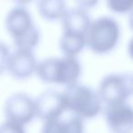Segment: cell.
<instances>
[{"label": "cell", "instance_id": "6da1fadb", "mask_svg": "<svg viewBox=\"0 0 133 133\" xmlns=\"http://www.w3.org/2000/svg\"><path fill=\"white\" fill-rule=\"evenodd\" d=\"M37 77L43 82L65 87L79 83L82 65L77 57H49L37 63Z\"/></svg>", "mask_w": 133, "mask_h": 133}, {"label": "cell", "instance_id": "7a4b0ae2", "mask_svg": "<svg viewBox=\"0 0 133 133\" xmlns=\"http://www.w3.org/2000/svg\"><path fill=\"white\" fill-rule=\"evenodd\" d=\"M5 28L12 37L16 49L34 51L40 42L41 34L25 6L13 7L5 16Z\"/></svg>", "mask_w": 133, "mask_h": 133}, {"label": "cell", "instance_id": "3957f363", "mask_svg": "<svg viewBox=\"0 0 133 133\" xmlns=\"http://www.w3.org/2000/svg\"><path fill=\"white\" fill-rule=\"evenodd\" d=\"M121 26L115 18L101 16L91 22L86 33V46L96 54H107L119 44Z\"/></svg>", "mask_w": 133, "mask_h": 133}, {"label": "cell", "instance_id": "277c9868", "mask_svg": "<svg viewBox=\"0 0 133 133\" xmlns=\"http://www.w3.org/2000/svg\"><path fill=\"white\" fill-rule=\"evenodd\" d=\"M63 94L67 111L82 119L97 117L102 111V102L98 91L83 84H74L65 88Z\"/></svg>", "mask_w": 133, "mask_h": 133}, {"label": "cell", "instance_id": "5b68a950", "mask_svg": "<svg viewBox=\"0 0 133 133\" xmlns=\"http://www.w3.org/2000/svg\"><path fill=\"white\" fill-rule=\"evenodd\" d=\"M98 93L105 106L127 103L133 96V74L114 72L104 76L99 85Z\"/></svg>", "mask_w": 133, "mask_h": 133}, {"label": "cell", "instance_id": "8992f818", "mask_svg": "<svg viewBox=\"0 0 133 133\" xmlns=\"http://www.w3.org/2000/svg\"><path fill=\"white\" fill-rule=\"evenodd\" d=\"M5 115L7 121L25 126L36 117L35 100L25 92L14 93L5 103Z\"/></svg>", "mask_w": 133, "mask_h": 133}, {"label": "cell", "instance_id": "52a82bcc", "mask_svg": "<svg viewBox=\"0 0 133 133\" xmlns=\"http://www.w3.org/2000/svg\"><path fill=\"white\" fill-rule=\"evenodd\" d=\"M36 117L44 122L62 118L67 111L63 91L47 90L35 99Z\"/></svg>", "mask_w": 133, "mask_h": 133}, {"label": "cell", "instance_id": "ba28073f", "mask_svg": "<svg viewBox=\"0 0 133 133\" xmlns=\"http://www.w3.org/2000/svg\"><path fill=\"white\" fill-rule=\"evenodd\" d=\"M106 125L110 133H133V107L128 103L105 106Z\"/></svg>", "mask_w": 133, "mask_h": 133}, {"label": "cell", "instance_id": "9c48e42d", "mask_svg": "<svg viewBox=\"0 0 133 133\" xmlns=\"http://www.w3.org/2000/svg\"><path fill=\"white\" fill-rule=\"evenodd\" d=\"M37 62L34 51L16 49L11 53L7 64V72L14 79L23 81L35 72Z\"/></svg>", "mask_w": 133, "mask_h": 133}, {"label": "cell", "instance_id": "30bf717a", "mask_svg": "<svg viewBox=\"0 0 133 133\" xmlns=\"http://www.w3.org/2000/svg\"><path fill=\"white\" fill-rule=\"evenodd\" d=\"M91 22V16L86 10L79 7L72 8L67 10L63 17L62 18L63 31L75 32L86 35Z\"/></svg>", "mask_w": 133, "mask_h": 133}, {"label": "cell", "instance_id": "8fae6325", "mask_svg": "<svg viewBox=\"0 0 133 133\" xmlns=\"http://www.w3.org/2000/svg\"><path fill=\"white\" fill-rule=\"evenodd\" d=\"M83 119L70 116L68 118H59L44 122L41 133H83Z\"/></svg>", "mask_w": 133, "mask_h": 133}, {"label": "cell", "instance_id": "7c38bea8", "mask_svg": "<svg viewBox=\"0 0 133 133\" xmlns=\"http://www.w3.org/2000/svg\"><path fill=\"white\" fill-rule=\"evenodd\" d=\"M85 46V35L71 31H63L59 40V47L63 55L77 57Z\"/></svg>", "mask_w": 133, "mask_h": 133}, {"label": "cell", "instance_id": "4fadbf2b", "mask_svg": "<svg viewBox=\"0 0 133 133\" xmlns=\"http://www.w3.org/2000/svg\"><path fill=\"white\" fill-rule=\"evenodd\" d=\"M37 10L44 19L56 21L67 12L64 0H37Z\"/></svg>", "mask_w": 133, "mask_h": 133}, {"label": "cell", "instance_id": "5bb4252c", "mask_svg": "<svg viewBox=\"0 0 133 133\" xmlns=\"http://www.w3.org/2000/svg\"><path fill=\"white\" fill-rule=\"evenodd\" d=\"M110 11L119 15L130 14L133 10V0H106Z\"/></svg>", "mask_w": 133, "mask_h": 133}, {"label": "cell", "instance_id": "9a60e30c", "mask_svg": "<svg viewBox=\"0 0 133 133\" xmlns=\"http://www.w3.org/2000/svg\"><path fill=\"white\" fill-rule=\"evenodd\" d=\"M11 52L5 43L0 41V74H4L7 70L8 60Z\"/></svg>", "mask_w": 133, "mask_h": 133}, {"label": "cell", "instance_id": "2e32d148", "mask_svg": "<svg viewBox=\"0 0 133 133\" xmlns=\"http://www.w3.org/2000/svg\"><path fill=\"white\" fill-rule=\"evenodd\" d=\"M0 133H26V131L25 126L6 119L0 124Z\"/></svg>", "mask_w": 133, "mask_h": 133}, {"label": "cell", "instance_id": "e0dca14e", "mask_svg": "<svg viewBox=\"0 0 133 133\" xmlns=\"http://www.w3.org/2000/svg\"><path fill=\"white\" fill-rule=\"evenodd\" d=\"M74 1L77 5V7L87 11L94 8L99 4L100 0H74Z\"/></svg>", "mask_w": 133, "mask_h": 133}, {"label": "cell", "instance_id": "ac0fdd59", "mask_svg": "<svg viewBox=\"0 0 133 133\" xmlns=\"http://www.w3.org/2000/svg\"><path fill=\"white\" fill-rule=\"evenodd\" d=\"M128 54L130 55V57L133 60V36L130 38V40L129 41L128 44Z\"/></svg>", "mask_w": 133, "mask_h": 133}, {"label": "cell", "instance_id": "d6986e66", "mask_svg": "<svg viewBox=\"0 0 133 133\" xmlns=\"http://www.w3.org/2000/svg\"><path fill=\"white\" fill-rule=\"evenodd\" d=\"M15 3L17 4V5H20V6H25L26 5H29L30 3L34 1V0H13Z\"/></svg>", "mask_w": 133, "mask_h": 133}, {"label": "cell", "instance_id": "ffe728a7", "mask_svg": "<svg viewBox=\"0 0 133 133\" xmlns=\"http://www.w3.org/2000/svg\"><path fill=\"white\" fill-rule=\"evenodd\" d=\"M129 25L130 29L133 30V10L129 14Z\"/></svg>", "mask_w": 133, "mask_h": 133}]
</instances>
